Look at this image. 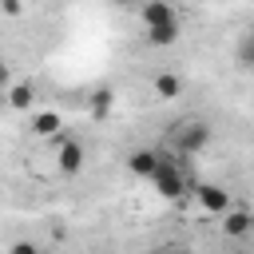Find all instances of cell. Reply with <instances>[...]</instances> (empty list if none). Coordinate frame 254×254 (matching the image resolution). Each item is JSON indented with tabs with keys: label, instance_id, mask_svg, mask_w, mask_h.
<instances>
[{
	"label": "cell",
	"instance_id": "1",
	"mask_svg": "<svg viewBox=\"0 0 254 254\" xmlns=\"http://www.w3.org/2000/svg\"><path fill=\"white\" fill-rule=\"evenodd\" d=\"M155 190H159V198H167V202H179L183 194H187V175H183V167L175 163V159H167V155H159V167H155V175L147 179Z\"/></svg>",
	"mask_w": 254,
	"mask_h": 254
},
{
	"label": "cell",
	"instance_id": "2",
	"mask_svg": "<svg viewBox=\"0 0 254 254\" xmlns=\"http://www.w3.org/2000/svg\"><path fill=\"white\" fill-rule=\"evenodd\" d=\"M210 123H202V119H179L175 123V147H179V155H198L206 143H210Z\"/></svg>",
	"mask_w": 254,
	"mask_h": 254
},
{
	"label": "cell",
	"instance_id": "3",
	"mask_svg": "<svg viewBox=\"0 0 254 254\" xmlns=\"http://www.w3.org/2000/svg\"><path fill=\"white\" fill-rule=\"evenodd\" d=\"M190 194L198 198V206H202L206 214H218V218H222V214L230 210V190H222L218 183H198Z\"/></svg>",
	"mask_w": 254,
	"mask_h": 254
},
{
	"label": "cell",
	"instance_id": "4",
	"mask_svg": "<svg viewBox=\"0 0 254 254\" xmlns=\"http://www.w3.org/2000/svg\"><path fill=\"white\" fill-rule=\"evenodd\" d=\"M222 234H226V238H250V234H254V210L230 206V210L222 214Z\"/></svg>",
	"mask_w": 254,
	"mask_h": 254
},
{
	"label": "cell",
	"instance_id": "5",
	"mask_svg": "<svg viewBox=\"0 0 254 254\" xmlns=\"http://www.w3.org/2000/svg\"><path fill=\"white\" fill-rule=\"evenodd\" d=\"M56 167H60L64 175H75V171L83 167V143H79V139H64V135H60V151H56Z\"/></svg>",
	"mask_w": 254,
	"mask_h": 254
},
{
	"label": "cell",
	"instance_id": "6",
	"mask_svg": "<svg viewBox=\"0 0 254 254\" xmlns=\"http://www.w3.org/2000/svg\"><path fill=\"white\" fill-rule=\"evenodd\" d=\"M155 167H159V151H151V147H139V151L127 155V171H131L135 179H151Z\"/></svg>",
	"mask_w": 254,
	"mask_h": 254
},
{
	"label": "cell",
	"instance_id": "7",
	"mask_svg": "<svg viewBox=\"0 0 254 254\" xmlns=\"http://www.w3.org/2000/svg\"><path fill=\"white\" fill-rule=\"evenodd\" d=\"M179 16H175V8H171V0H147L143 4V24L147 28H159V24H175Z\"/></svg>",
	"mask_w": 254,
	"mask_h": 254
},
{
	"label": "cell",
	"instance_id": "8",
	"mask_svg": "<svg viewBox=\"0 0 254 254\" xmlns=\"http://www.w3.org/2000/svg\"><path fill=\"white\" fill-rule=\"evenodd\" d=\"M60 127H64V119L56 111H36L32 115V135L36 139H60Z\"/></svg>",
	"mask_w": 254,
	"mask_h": 254
},
{
	"label": "cell",
	"instance_id": "9",
	"mask_svg": "<svg viewBox=\"0 0 254 254\" xmlns=\"http://www.w3.org/2000/svg\"><path fill=\"white\" fill-rule=\"evenodd\" d=\"M234 64H238L242 71H254V28H246V32L238 36V44H234Z\"/></svg>",
	"mask_w": 254,
	"mask_h": 254
},
{
	"label": "cell",
	"instance_id": "10",
	"mask_svg": "<svg viewBox=\"0 0 254 254\" xmlns=\"http://www.w3.org/2000/svg\"><path fill=\"white\" fill-rule=\"evenodd\" d=\"M151 87H155V95H159V99H179V95H183V79H179L175 71H159Z\"/></svg>",
	"mask_w": 254,
	"mask_h": 254
},
{
	"label": "cell",
	"instance_id": "11",
	"mask_svg": "<svg viewBox=\"0 0 254 254\" xmlns=\"http://www.w3.org/2000/svg\"><path fill=\"white\" fill-rule=\"evenodd\" d=\"M179 40V20L175 24H159V28H147V44L151 48H171Z\"/></svg>",
	"mask_w": 254,
	"mask_h": 254
},
{
	"label": "cell",
	"instance_id": "12",
	"mask_svg": "<svg viewBox=\"0 0 254 254\" xmlns=\"http://www.w3.org/2000/svg\"><path fill=\"white\" fill-rule=\"evenodd\" d=\"M32 99H36V87H32V83H12V87H8V103H12L16 111H28Z\"/></svg>",
	"mask_w": 254,
	"mask_h": 254
},
{
	"label": "cell",
	"instance_id": "13",
	"mask_svg": "<svg viewBox=\"0 0 254 254\" xmlns=\"http://www.w3.org/2000/svg\"><path fill=\"white\" fill-rule=\"evenodd\" d=\"M107 107H111V91L103 87V91H95V99H91V115H95V119H103V115H107Z\"/></svg>",
	"mask_w": 254,
	"mask_h": 254
},
{
	"label": "cell",
	"instance_id": "14",
	"mask_svg": "<svg viewBox=\"0 0 254 254\" xmlns=\"http://www.w3.org/2000/svg\"><path fill=\"white\" fill-rule=\"evenodd\" d=\"M8 87H12V67L0 60V91H8Z\"/></svg>",
	"mask_w": 254,
	"mask_h": 254
},
{
	"label": "cell",
	"instance_id": "15",
	"mask_svg": "<svg viewBox=\"0 0 254 254\" xmlns=\"http://www.w3.org/2000/svg\"><path fill=\"white\" fill-rule=\"evenodd\" d=\"M8 254H40V250H36V242H16Z\"/></svg>",
	"mask_w": 254,
	"mask_h": 254
},
{
	"label": "cell",
	"instance_id": "16",
	"mask_svg": "<svg viewBox=\"0 0 254 254\" xmlns=\"http://www.w3.org/2000/svg\"><path fill=\"white\" fill-rule=\"evenodd\" d=\"M163 254H194V250H187V246H175V250H163Z\"/></svg>",
	"mask_w": 254,
	"mask_h": 254
}]
</instances>
